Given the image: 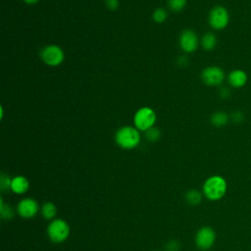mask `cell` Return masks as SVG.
<instances>
[{"label":"cell","instance_id":"obj_1","mask_svg":"<svg viewBox=\"0 0 251 251\" xmlns=\"http://www.w3.org/2000/svg\"><path fill=\"white\" fill-rule=\"evenodd\" d=\"M227 190V183L226 180L219 175L209 176L203 183L202 191L203 195L211 200V201H218L222 199Z\"/></svg>","mask_w":251,"mask_h":251},{"label":"cell","instance_id":"obj_2","mask_svg":"<svg viewBox=\"0 0 251 251\" xmlns=\"http://www.w3.org/2000/svg\"><path fill=\"white\" fill-rule=\"evenodd\" d=\"M116 143L123 149H133L140 142V133L136 127L133 126H123L115 135Z\"/></svg>","mask_w":251,"mask_h":251},{"label":"cell","instance_id":"obj_3","mask_svg":"<svg viewBox=\"0 0 251 251\" xmlns=\"http://www.w3.org/2000/svg\"><path fill=\"white\" fill-rule=\"evenodd\" d=\"M70 226L62 219H55L50 222L47 227V234L53 243H62L70 235Z\"/></svg>","mask_w":251,"mask_h":251},{"label":"cell","instance_id":"obj_4","mask_svg":"<svg viewBox=\"0 0 251 251\" xmlns=\"http://www.w3.org/2000/svg\"><path fill=\"white\" fill-rule=\"evenodd\" d=\"M208 22L214 29L222 30L226 28L229 23V13L224 6H215L209 13Z\"/></svg>","mask_w":251,"mask_h":251},{"label":"cell","instance_id":"obj_5","mask_svg":"<svg viewBox=\"0 0 251 251\" xmlns=\"http://www.w3.org/2000/svg\"><path fill=\"white\" fill-rule=\"evenodd\" d=\"M133 122L135 127L138 130L146 131L149 128L153 127L156 122V114L151 108L142 107L135 113Z\"/></svg>","mask_w":251,"mask_h":251},{"label":"cell","instance_id":"obj_6","mask_svg":"<svg viewBox=\"0 0 251 251\" xmlns=\"http://www.w3.org/2000/svg\"><path fill=\"white\" fill-rule=\"evenodd\" d=\"M40 56L42 61L51 67H56L59 66L63 61H64V52L63 50L57 46V45H48L45 46L41 52Z\"/></svg>","mask_w":251,"mask_h":251},{"label":"cell","instance_id":"obj_7","mask_svg":"<svg viewBox=\"0 0 251 251\" xmlns=\"http://www.w3.org/2000/svg\"><path fill=\"white\" fill-rule=\"evenodd\" d=\"M202 81L209 86H218L225 79V72L218 66H210L205 68L201 73Z\"/></svg>","mask_w":251,"mask_h":251},{"label":"cell","instance_id":"obj_8","mask_svg":"<svg viewBox=\"0 0 251 251\" xmlns=\"http://www.w3.org/2000/svg\"><path fill=\"white\" fill-rule=\"evenodd\" d=\"M216 240V232L211 226H202L195 235V244L201 250L210 249Z\"/></svg>","mask_w":251,"mask_h":251},{"label":"cell","instance_id":"obj_9","mask_svg":"<svg viewBox=\"0 0 251 251\" xmlns=\"http://www.w3.org/2000/svg\"><path fill=\"white\" fill-rule=\"evenodd\" d=\"M39 205L36 200L32 198L22 199L17 206L18 214L24 219H31L38 213Z\"/></svg>","mask_w":251,"mask_h":251},{"label":"cell","instance_id":"obj_10","mask_svg":"<svg viewBox=\"0 0 251 251\" xmlns=\"http://www.w3.org/2000/svg\"><path fill=\"white\" fill-rule=\"evenodd\" d=\"M198 44V37L194 31L190 29H185L184 31H182L179 37V45L183 51L187 53H192L197 49Z\"/></svg>","mask_w":251,"mask_h":251},{"label":"cell","instance_id":"obj_11","mask_svg":"<svg viewBox=\"0 0 251 251\" xmlns=\"http://www.w3.org/2000/svg\"><path fill=\"white\" fill-rule=\"evenodd\" d=\"M248 80L247 74L243 70H233L227 75V82L233 88L243 87Z\"/></svg>","mask_w":251,"mask_h":251},{"label":"cell","instance_id":"obj_12","mask_svg":"<svg viewBox=\"0 0 251 251\" xmlns=\"http://www.w3.org/2000/svg\"><path fill=\"white\" fill-rule=\"evenodd\" d=\"M29 188V182L26 177L23 176H17L12 178L10 189L16 194H24Z\"/></svg>","mask_w":251,"mask_h":251},{"label":"cell","instance_id":"obj_13","mask_svg":"<svg viewBox=\"0 0 251 251\" xmlns=\"http://www.w3.org/2000/svg\"><path fill=\"white\" fill-rule=\"evenodd\" d=\"M229 121V116L223 111H218L211 116V124L215 126H224Z\"/></svg>","mask_w":251,"mask_h":251},{"label":"cell","instance_id":"obj_14","mask_svg":"<svg viewBox=\"0 0 251 251\" xmlns=\"http://www.w3.org/2000/svg\"><path fill=\"white\" fill-rule=\"evenodd\" d=\"M184 197H185L186 203H188L191 206H197L201 203L203 194L200 191H198L197 189H189L185 193Z\"/></svg>","mask_w":251,"mask_h":251},{"label":"cell","instance_id":"obj_15","mask_svg":"<svg viewBox=\"0 0 251 251\" xmlns=\"http://www.w3.org/2000/svg\"><path fill=\"white\" fill-rule=\"evenodd\" d=\"M200 43H201V46L203 47V49H205L207 51L213 50L217 45V37L214 33L207 32L202 36Z\"/></svg>","mask_w":251,"mask_h":251},{"label":"cell","instance_id":"obj_16","mask_svg":"<svg viewBox=\"0 0 251 251\" xmlns=\"http://www.w3.org/2000/svg\"><path fill=\"white\" fill-rule=\"evenodd\" d=\"M41 214L46 220H53L57 214L56 205L53 202H45L41 207Z\"/></svg>","mask_w":251,"mask_h":251},{"label":"cell","instance_id":"obj_17","mask_svg":"<svg viewBox=\"0 0 251 251\" xmlns=\"http://www.w3.org/2000/svg\"><path fill=\"white\" fill-rule=\"evenodd\" d=\"M0 215L4 220H11L15 216V210L8 204L3 203V199L0 200Z\"/></svg>","mask_w":251,"mask_h":251},{"label":"cell","instance_id":"obj_18","mask_svg":"<svg viewBox=\"0 0 251 251\" xmlns=\"http://www.w3.org/2000/svg\"><path fill=\"white\" fill-rule=\"evenodd\" d=\"M161 136V132L157 127H151L145 131V137L149 141H157Z\"/></svg>","mask_w":251,"mask_h":251},{"label":"cell","instance_id":"obj_19","mask_svg":"<svg viewBox=\"0 0 251 251\" xmlns=\"http://www.w3.org/2000/svg\"><path fill=\"white\" fill-rule=\"evenodd\" d=\"M186 5V0H169V7L175 12L181 11Z\"/></svg>","mask_w":251,"mask_h":251},{"label":"cell","instance_id":"obj_20","mask_svg":"<svg viewBox=\"0 0 251 251\" xmlns=\"http://www.w3.org/2000/svg\"><path fill=\"white\" fill-rule=\"evenodd\" d=\"M167 19V12L162 9V8H159V9H156L153 13V20L156 22V23H163L165 22Z\"/></svg>","mask_w":251,"mask_h":251},{"label":"cell","instance_id":"obj_21","mask_svg":"<svg viewBox=\"0 0 251 251\" xmlns=\"http://www.w3.org/2000/svg\"><path fill=\"white\" fill-rule=\"evenodd\" d=\"M11 181H12V178H10L9 176L5 175V174H1V176H0V187H1V190H7L11 187Z\"/></svg>","mask_w":251,"mask_h":251},{"label":"cell","instance_id":"obj_22","mask_svg":"<svg viewBox=\"0 0 251 251\" xmlns=\"http://www.w3.org/2000/svg\"><path fill=\"white\" fill-rule=\"evenodd\" d=\"M179 249H180V242L176 239L170 240L166 245L167 251H178Z\"/></svg>","mask_w":251,"mask_h":251},{"label":"cell","instance_id":"obj_23","mask_svg":"<svg viewBox=\"0 0 251 251\" xmlns=\"http://www.w3.org/2000/svg\"><path fill=\"white\" fill-rule=\"evenodd\" d=\"M230 118L232 120V122H234L235 124H240L243 122L244 120V115L241 111L239 110H236V111H233L230 115Z\"/></svg>","mask_w":251,"mask_h":251},{"label":"cell","instance_id":"obj_24","mask_svg":"<svg viewBox=\"0 0 251 251\" xmlns=\"http://www.w3.org/2000/svg\"><path fill=\"white\" fill-rule=\"evenodd\" d=\"M106 6L110 10H116L119 7V0H106Z\"/></svg>","mask_w":251,"mask_h":251},{"label":"cell","instance_id":"obj_25","mask_svg":"<svg viewBox=\"0 0 251 251\" xmlns=\"http://www.w3.org/2000/svg\"><path fill=\"white\" fill-rule=\"evenodd\" d=\"M230 95V91L227 87H223L221 90H220V96L223 98V99H226L228 98Z\"/></svg>","mask_w":251,"mask_h":251},{"label":"cell","instance_id":"obj_26","mask_svg":"<svg viewBox=\"0 0 251 251\" xmlns=\"http://www.w3.org/2000/svg\"><path fill=\"white\" fill-rule=\"evenodd\" d=\"M24 1L27 4H33V3H36L38 0H24Z\"/></svg>","mask_w":251,"mask_h":251},{"label":"cell","instance_id":"obj_27","mask_svg":"<svg viewBox=\"0 0 251 251\" xmlns=\"http://www.w3.org/2000/svg\"><path fill=\"white\" fill-rule=\"evenodd\" d=\"M158 251H161V250H158Z\"/></svg>","mask_w":251,"mask_h":251}]
</instances>
